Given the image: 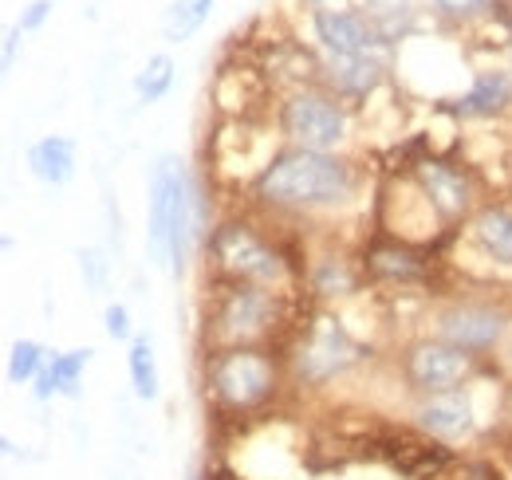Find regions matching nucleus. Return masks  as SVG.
<instances>
[{
  "label": "nucleus",
  "instance_id": "nucleus-8",
  "mask_svg": "<svg viewBox=\"0 0 512 480\" xmlns=\"http://www.w3.org/2000/svg\"><path fill=\"white\" fill-rule=\"evenodd\" d=\"M402 374L414 394H446L469 386V378L477 374V355L453 347L446 339H418L402 359Z\"/></svg>",
  "mask_w": 512,
  "mask_h": 480
},
{
  "label": "nucleus",
  "instance_id": "nucleus-10",
  "mask_svg": "<svg viewBox=\"0 0 512 480\" xmlns=\"http://www.w3.org/2000/svg\"><path fill=\"white\" fill-rule=\"evenodd\" d=\"M509 327V311L493 307V303H449L438 315V339H446L469 355H485V351L501 347Z\"/></svg>",
  "mask_w": 512,
  "mask_h": 480
},
{
  "label": "nucleus",
  "instance_id": "nucleus-25",
  "mask_svg": "<svg viewBox=\"0 0 512 480\" xmlns=\"http://www.w3.org/2000/svg\"><path fill=\"white\" fill-rule=\"evenodd\" d=\"M79 272H83V280H87L91 292H103L107 288V276H111V264L103 260L99 248H83L79 252Z\"/></svg>",
  "mask_w": 512,
  "mask_h": 480
},
{
  "label": "nucleus",
  "instance_id": "nucleus-9",
  "mask_svg": "<svg viewBox=\"0 0 512 480\" xmlns=\"http://www.w3.org/2000/svg\"><path fill=\"white\" fill-rule=\"evenodd\" d=\"M379 461L398 480H446L457 469V453L449 441L426 437V433H394L379 441Z\"/></svg>",
  "mask_w": 512,
  "mask_h": 480
},
{
  "label": "nucleus",
  "instance_id": "nucleus-20",
  "mask_svg": "<svg viewBox=\"0 0 512 480\" xmlns=\"http://www.w3.org/2000/svg\"><path fill=\"white\" fill-rule=\"evenodd\" d=\"M209 12H213V0H174L162 16V40L166 44H186L209 20Z\"/></svg>",
  "mask_w": 512,
  "mask_h": 480
},
{
  "label": "nucleus",
  "instance_id": "nucleus-11",
  "mask_svg": "<svg viewBox=\"0 0 512 480\" xmlns=\"http://www.w3.org/2000/svg\"><path fill=\"white\" fill-rule=\"evenodd\" d=\"M410 178L422 189L430 213H438L442 221H461L473 209V181L465 170L438 162V158H418L410 166Z\"/></svg>",
  "mask_w": 512,
  "mask_h": 480
},
{
  "label": "nucleus",
  "instance_id": "nucleus-24",
  "mask_svg": "<svg viewBox=\"0 0 512 480\" xmlns=\"http://www.w3.org/2000/svg\"><path fill=\"white\" fill-rule=\"evenodd\" d=\"M44 362H48V351H44L36 339H16L12 351H8L4 374H8L12 386H24V382H36V374H40Z\"/></svg>",
  "mask_w": 512,
  "mask_h": 480
},
{
  "label": "nucleus",
  "instance_id": "nucleus-29",
  "mask_svg": "<svg viewBox=\"0 0 512 480\" xmlns=\"http://www.w3.org/2000/svg\"><path fill=\"white\" fill-rule=\"evenodd\" d=\"M446 16H473V12H481L485 8V0H434Z\"/></svg>",
  "mask_w": 512,
  "mask_h": 480
},
{
  "label": "nucleus",
  "instance_id": "nucleus-27",
  "mask_svg": "<svg viewBox=\"0 0 512 480\" xmlns=\"http://www.w3.org/2000/svg\"><path fill=\"white\" fill-rule=\"evenodd\" d=\"M446 480H505V477H501V469L489 465V461H457V469H453Z\"/></svg>",
  "mask_w": 512,
  "mask_h": 480
},
{
  "label": "nucleus",
  "instance_id": "nucleus-31",
  "mask_svg": "<svg viewBox=\"0 0 512 480\" xmlns=\"http://www.w3.org/2000/svg\"><path fill=\"white\" fill-rule=\"evenodd\" d=\"M312 4H316V8H320V12H323V0H312Z\"/></svg>",
  "mask_w": 512,
  "mask_h": 480
},
{
  "label": "nucleus",
  "instance_id": "nucleus-1",
  "mask_svg": "<svg viewBox=\"0 0 512 480\" xmlns=\"http://www.w3.org/2000/svg\"><path fill=\"white\" fill-rule=\"evenodd\" d=\"M355 189H359V178L347 158L323 154V150H300V146L272 154L253 181L260 205L292 209V213L339 209L355 197Z\"/></svg>",
  "mask_w": 512,
  "mask_h": 480
},
{
  "label": "nucleus",
  "instance_id": "nucleus-12",
  "mask_svg": "<svg viewBox=\"0 0 512 480\" xmlns=\"http://www.w3.org/2000/svg\"><path fill=\"white\" fill-rule=\"evenodd\" d=\"M414 429L438 441H461L477 433V402L469 390H446V394H422L414 406Z\"/></svg>",
  "mask_w": 512,
  "mask_h": 480
},
{
  "label": "nucleus",
  "instance_id": "nucleus-16",
  "mask_svg": "<svg viewBox=\"0 0 512 480\" xmlns=\"http://www.w3.org/2000/svg\"><path fill=\"white\" fill-rule=\"evenodd\" d=\"M363 268L379 280H398V284H414V280H426L430 272V260L426 252H418L414 244L406 240H386V244H375L363 260Z\"/></svg>",
  "mask_w": 512,
  "mask_h": 480
},
{
  "label": "nucleus",
  "instance_id": "nucleus-30",
  "mask_svg": "<svg viewBox=\"0 0 512 480\" xmlns=\"http://www.w3.org/2000/svg\"><path fill=\"white\" fill-rule=\"evenodd\" d=\"M20 28H8L4 32V56H0V63H4V71H12V63H16V52H20Z\"/></svg>",
  "mask_w": 512,
  "mask_h": 480
},
{
  "label": "nucleus",
  "instance_id": "nucleus-7",
  "mask_svg": "<svg viewBox=\"0 0 512 480\" xmlns=\"http://www.w3.org/2000/svg\"><path fill=\"white\" fill-rule=\"evenodd\" d=\"M276 122H280V134L292 146H300V150H323V154H331L335 146H343L347 142V130H351V119H347L343 103L335 95H327V91H312V87L292 91L280 103Z\"/></svg>",
  "mask_w": 512,
  "mask_h": 480
},
{
  "label": "nucleus",
  "instance_id": "nucleus-6",
  "mask_svg": "<svg viewBox=\"0 0 512 480\" xmlns=\"http://www.w3.org/2000/svg\"><path fill=\"white\" fill-rule=\"evenodd\" d=\"M363 343L331 315H316L304 331H300V343L292 347L288 366H292V378L296 386H327L335 378H343L355 362H363Z\"/></svg>",
  "mask_w": 512,
  "mask_h": 480
},
{
  "label": "nucleus",
  "instance_id": "nucleus-21",
  "mask_svg": "<svg viewBox=\"0 0 512 480\" xmlns=\"http://www.w3.org/2000/svg\"><path fill=\"white\" fill-rule=\"evenodd\" d=\"M331 83L347 95H371L383 83V63L375 56L367 60H335L331 63Z\"/></svg>",
  "mask_w": 512,
  "mask_h": 480
},
{
  "label": "nucleus",
  "instance_id": "nucleus-23",
  "mask_svg": "<svg viewBox=\"0 0 512 480\" xmlns=\"http://www.w3.org/2000/svg\"><path fill=\"white\" fill-rule=\"evenodd\" d=\"M359 288V276H355V268L347 264V260H320L316 264V272H312V292L320 296V300H335V296H351Z\"/></svg>",
  "mask_w": 512,
  "mask_h": 480
},
{
  "label": "nucleus",
  "instance_id": "nucleus-28",
  "mask_svg": "<svg viewBox=\"0 0 512 480\" xmlns=\"http://www.w3.org/2000/svg\"><path fill=\"white\" fill-rule=\"evenodd\" d=\"M48 16H52V0H32V4L24 8V16H20V24H16V28H20V32H36Z\"/></svg>",
  "mask_w": 512,
  "mask_h": 480
},
{
  "label": "nucleus",
  "instance_id": "nucleus-26",
  "mask_svg": "<svg viewBox=\"0 0 512 480\" xmlns=\"http://www.w3.org/2000/svg\"><path fill=\"white\" fill-rule=\"evenodd\" d=\"M103 327H107V335H111L115 343L134 339V335H130V311L123 307V303H107V311H103Z\"/></svg>",
  "mask_w": 512,
  "mask_h": 480
},
{
  "label": "nucleus",
  "instance_id": "nucleus-15",
  "mask_svg": "<svg viewBox=\"0 0 512 480\" xmlns=\"http://www.w3.org/2000/svg\"><path fill=\"white\" fill-rule=\"evenodd\" d=\"M512 107V75L509 71H481L465 95L449 99V111L457 119H493Z\"/></svg>",
  "mask_w": 512,
  "mask_h": 480
},
{
  "label": "nucleus",
  "instance_id": "nucleus-18",
  "mask_svg": "<svg viewBox=\"0 0 512 480\" xmlns=\"http://www.w3.org/2000/svg\"><path fill=\"white\" fill-rule=\"evenodd\" d=\"M28 170L44 185H67L75 178V142L64 134H48L28 146Z\"/></svg>",
  "mask_w": 512,
  "mask_h": 480
},
{
  "label": "nucleus",
  "instance_id": "nucleus-3",
  "mask_svg": "<svg viewBox=\"0 0 512 480\" xmlns=\"http://www.w3.org/2000/svg\"><path fill=\"white\" fill-rule=\"evenodd\" d=\"M205 386L221 410L253 414L280 390V370L260 347H217L205 359Z\"/></svg>",
  "mask_w": 512,
  "mask_h": 480
},
{
  "label": "nucleus",
  "instance_id": "nucleus-2",
  "mask_svg": "<svg viewBox=\"0 0 512 480\" xmlns=\"http://www.w3.org/2000/svg\"><path fill=\"white\" fill-rule=\"evenodd\" d=\"M193 237V189L174 154H162L150 170V201H146V252L150 260L182 276Z\"/></svg>",
  "mask_w": 512,
  "mask_h": 480
},
{
  "label": "nucleus",
  "instance_id": "nucleus-5",
  "mask_svg": "<svg viewBox=\"0 0 512 480\" xmlns=\"http://www.w3.org/2000/svg\"><path fill=\"white\" fill-rule=\"evenodd\" d=\"M209 256L221 280L280 288L288 280V260L268 237H260L249 221H221L209 233Z\"/></svg>",
  "mask_w": 512,
  "mask_h": 480
},
{
  "label": "nucleus",
  "instance_id": "nucleus-22",
  "mask_svg": "<svg viewBox=\"0 0 512 480\" xmlns=\"http://www.w3.org/2000/svg\"><path fill=\"white\" fill-rule=\"evenodd\" d=\"M174 60L166 56V52H158V56H150L146 67L134 75V95L142 99V103H158V99H166L170 95V87H174Z\"/></svg>",
  "mask_w": 512,
  "mask_h": 480
},
{
  "label": "nucleus",
  "instance_id": "nucleus-13",
  "mask_svg": "<svg viewBox=\"0 0 512 480\" xmlns=\"http://www.w3.org/2000/svg\"><path fill=\"white\" fill-rule=\"evenodd\" d=\"M316 36L335 60H367L383 44V32L363 12H347V8L316 12Z\"/></svg>",
  "mask_w": 512,
  "mask_h": 480
},
{
  "label": "nucleus",
  "instance_id": "nucleus-19",
  "mask_svg": "<svg viewBox=\"0 0 512 480\" xmlns=\"http://www.w3.org/2000/svg\"><path fill=\"white\" fill-rule=\"evenodd\" d=\"M127 374L134 386V398L154 402L162 394V374H158V359H154V335L138 331L127 347Z\"/></svg>",
  "mask_w": 512,
  "mask_h": 480
},
{
  "label": "nucleus",
  "instance_id": "nucleus-4",
  "mask_svg": "<svg viewBox=\"0 0 512 480\" xmlns=\"http://www.w3.org/2000/svg\"><path fill=\"white\" fill-rule=\"evenodd\" d=\"M209 335L221 347H256L284 323V300L272 288L225 280L209 307Z\"/></svg>",
  "mask_w": 512,
  "mask_h": 480
},
{
  "label": "nucleus",
  "instance_id": "nucleus-17",
  "mask_svg": "<svg viewBox=\"0 0 512 480\" xmlns=\"http://www.w3.org/2000/svg\"><path fill=\"white\" fill-rule=\"evenodd\" d=\"M87 362H91V351H87V347H83V351H64V355H48V362H44L40 374H36V386H32L36 402H52L56 394L75 398Z\"/></svg>",
  "mask_w": 512,
  "mask_h": 480
},
{
  "label": "nucleus",
  "instance_id": "nucleus-14",
  "mask_svg": "<svg viewBox=\"0 0 512 480\" xmlns=\"http://www.w3.org/2000/svg\"><path fill=\"white\" fill-rule=\"evenodd\" d=\"M469 240L473 248L493 260L497 268H512V209L501 201H489L481 205L473 217H469Z\"/></svg>",
  "mask_w": 512,
  "mask_h": 480
}]
</instances>
